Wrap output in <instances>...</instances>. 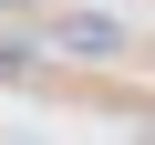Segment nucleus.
Segmentation results:
<instances>
[{
  "instance_id": "obj_1",
  "label": "nucleus",
  "mask_w": 155,
  "mask_h": 145,
  "mask_svg": "<svg viewBox=\"0 0 155 145\" xmlns=\"http://www.w3.org/2000/svg\"><path fill=\"white\" fill-rule=\"evenodd\" d=\"M52 52H72V62H124V21H104V11H52Z\"/></svg>"
},
{
  "instance_id": "obj_2",
  "label": "nucleus",
  "mask_w": 155,
  "mask_h": 145,
  "mask_svg": "<svg viewBox=\"0 0 155 145\" xmlns=\"http://www.w3.org/2000/svg\"><path fill=\"white\" fill-rule=\"evenodd\" d=\"M21 72H31V42H21V31H0V83H21Z\"/></svg>"
},
{
  "instance_id": "obj_3",
  "label": "nucleus",
  "mask_w": 155,
  "mask_h": 145,
  "mask_svg": "<svg viewBox=\"0 0 155 145\" xmlns=\"http://www.w3.org/2000/svg\"><path fill=\"white\" fill-rule=\"evenodd\" d=\"M0 11H21V0H0Z\"/></svg>"
}]
</instances>
